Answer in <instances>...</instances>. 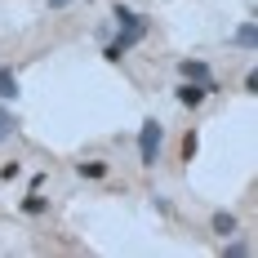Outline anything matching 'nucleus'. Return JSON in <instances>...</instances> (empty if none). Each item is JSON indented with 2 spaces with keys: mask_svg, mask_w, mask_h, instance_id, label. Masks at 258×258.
I'll use <instances>...</instances> for the list:
<instances>
[{
  "mask_svg": "<svg viewBox=\"0 0 258 258\" xmlns=\"http://www.w3.org/2000/svg\"><path fill=\"white\" fill-rule=\"evenodd\" d=\"M178 76H182V80H196V85H205L214 72H209L205 58H182V62H178Z\"/></svg>",
  "mask_w": 258,
  "mask_h": 258,
  "instance_id": "obj_4",
  "label": "nucleus"
},
{
  "mask_svg": "<svg viewBox=\"0 0 258 258\" xmlns=\"http://www.w3.org/2000/svg\"><path fill=\"white\" fill-rule=\"evenodd\" d=\"M107 169H111L107 160H76V174H80V178H107Z\"/></svg>",
  "mask_w": 258,
  "mask_h": 258,
  "instance_id": "obj_9",
  "label": "nucleus"
},
{
  "mask_svg": "<svg viewBox=\"0 0 258 258\" xmlns=\"http://www.w3.org/2000/svg\"><path fill=\"white\" fill-rule=\"evenodd\" d=\"M160 152H165V125H160L156 116H147L143 129H138V165L152 169L156 160H160Z\"/></svg>",
  "mask_w": 258,
  "mask_h": 258,
  "instance_id": "obj_2",
  "label": "nucleus"
},
{
  "mask_svg": "<svg viewBox=\"0 0 258 258\" xmlns=\"http://www.w3.org/2000/svg\"><path fill=\"white\" fill-rule=\"evenodd\" d=\"M0 98H18V72L0 62Z\"/></svg>",
  "mask_w": 258,
  "mask_h": 258,
  "instance_id": "obj_8",
  "label": "nucleus"
},
{
  "mask_svg": "<svg viewBox=\"0 0 258 258\" xmlns=\"http://www.w3.org/2000/svg\"><path fill=\"white\" fill-rule=\"evenodd\" d=\"M18 209H23L27 218H45V214H49V196H40V191H27L23 201H18Z\"/></svg>",
  "mask_w": 258,
  "mask_h": 258,
  "instance_id": "obj_6",
  "label": "nucleus"
},
{
  "mask_svg": "<svg viewBox=\"0 0 258 258\" xmlns=\"http://www.w3.org/2000/svg\"><path fill=\"white\" fill-rule=\"evenodd\" d=\"M209 227H214V236H227V240H232V236L240 232V218H236V214H227V209H218V214L209 218Z\"/></svg>",
  "mask_w": 258,
  "mask_h": 258,
  "instance_id": "obj_5",
  "label": "nucleus"
},
{
  "mask_svg": "<svg viewBox=\"0 0 258 258\" xmlns=\"http://www.w3.org/2000/svg\"><path fill=\"white\" fill-rule=\"evenodd\" d=\"M18 174H23V169H18V160H9V165H0V178L9 182V178H18Z\"/></svg>",
  "mask_w": 258,
  "mask_h": 258,
  "instance_id": "obj_12",
  "label": "nucleus"
},
{
  "mask_svg": "<svg viewBox=\"0 0 258 258\" xmlns=\"http://www.w3.org/2000/svg\"><path fill=\"white\" fill-rule=\"evenodd\" d=\"M232 45H236V49H245V53H254V18H245V23L232 31Z\"/></svg>",
  "mask_w": 258,
  "mask_h": 258,
  "instance_id": "obj_7",
  "label": "nucleus"
},
{
  "mask_svg": "<svg viewBox=\"0 0 258 258\" xmlns=\"http://www.w3.org/2000/svg\"><path fill=\"white\" fill-rule=\"evenodd\" d=\"M174 98H178V103L187 107V111H196V107L205 103L209 94H205V85H196V80H182L178 89H174Z\"/></svg>",
  "mask_w": 258,
  "mask_h": 258,
  "instance_id": "obj_3",
  "label": "nucleus"
},
{
  "mask_svg": "<svg viewBox=\"0 0 258 258\" xmlns=\"http://www.w3.org/2000/svg\"><path fill=\"white\" fill-rule=\"evenodd\" d=\"M67 5H76V0H49V9H67Z\"/></svg>",
  "mask_w": 258,
  "mask_h": 258,
  "instance_id": "obj_13",
  "label": "nucleus"
},
{
  "mask_svg": "<svg viewBox=\"0 0 258 258\" xmlns=\"http://www.w3.org/2000/svg\"><path fill=\"white\" fill-rule=\"evenodd\" d=\"M196 152H201V134H196V129H187V134H182V160L191 165V160H196Z\"/></svg>",
  "mask_w": 258,
  "mask_h": 258,
  "instance_id": "obj_11",
  "label": "nucleus"
},
{
  "mask_svg": "<svg viewBox=\"0 0 258 258\" xmlns=\"http://www.w3.org/2000/svg\"><path fill=\"white\" fill-rule=\"evenodd\" d=\"M14 134H18V116H14L9 107H0V143H9Z\"/></svg>",
  "mask_w": 258,
  "mask_h": 258,
  "instance_id": "obj_10",
  "label": "nucleus"
},
{
  "mask_svg": "<svg viewBox=\"0 0 258 258\" xmlns=\"http://www.w3.org/2000/svg\"><path fill=\"white\" fill-rule=\"evenodd\" d=\"M111 23H116V36L103 45V58H107V62H120L138 40H147L152 14H138V9H129V5H116V9H111Z\"/></svg>",
  "mask_w": 258,
  "mask_h": 258,
  "instance_id": "obj_1",
  "label": "nucleus"
}]
</instances>
